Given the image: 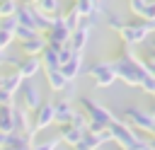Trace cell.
I'll return each mask as SVG.
<instances>
[{"label": "cell", "mask_w": 155, "mask_h": 150, "mask_svg": "<svg viewBox=\"0 0 155 150\" xmlns=\"http://www.w3.org/2000/svg\"><path fill=\"white\" fill-rule=\"evenodd\" d=\"M53 102H44L36 111H34V131L39 133V131H46L48 126H53Z\"/></svg>", "instance_id": "obj_9"}, {"label": "cell", "mask_w": 155, "mask_h": 150, "mask_svg": "<svg viewBox=\"0 0 155 150\" xmlns=\"http://www.w3.org/2000/svg\"><path fill=\"white\" fill-rule=\"evenodd\" d=\"M82 68H85L82 53H73V56H70V60L61 65V73L65 75V80H68V82H75V77L82 73Z\"/></svg>", "instance_id": "obj_12"}, {"label": "cell", "mask_w": 155, "mask_h": 150, "mask_svg": "<svg viewBox=\"0 0 155 150\" xmlns=\"http://www.w3.org/2000/svg\"><path fill=\"white\" fill-rule=\"evenodd\" d=\"M5 145V133H0V148Z\"/></svg>", "instance_id": "obj_39"}, {"label": "cell", "mask_w": 155, "mask_h": 150, "mask_svg": "<svg viewBox=\"0 0 155 150\" xmlns=\"http://www.w3.org/2000/svg\"><path fill=\"white\" fill-rule=\"evenodd\" d=\"M140 19H148V22H155V0H148V5H145V10H143V15H140Z\"/></svg>", "instance_id": "obj_33"}, {"label": "cell", "mask_w": 155, "mask_h": 150, "mask_svg": "<svg viewBox=\"0 0 155 150\" xmlns=\"http://www.w3.org/2000/svg\"><path fill=\"white\" fill-rule=\"evenodd\" d=\"M41 70H58L61 68V60H58V48H53V46H48L46 44V48L41 51Z\"/></svg>", "instance_id": "obj_16"}, {"label": "cell", "mask_w": 155, "mask_h": 150, "mask_svg": "<svg viewBox=\"0 0 155 150\" xmlns=\"http://www.w3.org/2000/svg\"><path fill=\"white\" fill-rule=\"evenodd\" d=\"M153 31H155V22L138 19V22L124 24L121 31H119V36H121V44H126V46H138V44H143Z\"/></svg>", "instance_id": "obj_3"}, {"label": "cell", "mask_w": 155, "mask_h": 150, "mask_svg": "<svg viewBox=\"0 0 155 150\" xmlns=\"http://www.w3.org/2000/svg\"><path fill=\"white\" fill-rule=\"evenodd\" d=\"M104 19H107V27H109L111 31H116V34H119V31H121V27L126 24V22L121 19V15H116V12H107V15H104Z\"/></svg>", "instance_id": "obj_24"}, {"label": "cell", "mask_w": 155, "mask_h": 150, "mask_svg": "<svg viewBox=\"0 0 155 150\" xmlns=\"http://www.w3.org/2000/svg\"><path fill=\"white\" fill-rule=\"evenodd\" d=\"M0 150H31L29 145H2Z\"/></svg>", "instance_id": "obj_35"}, {"label": "cell", "mask_w": 155, "mask_h": 150, "mask_svg": "<svg viewBox=\"0 0 155 150\" xmlns=\"http://www.w3.org/2000/svg\"><path fill=\"white\" fill-rule=\"evenodd\" d=\"M63 22H65V27H68L70 31H73V29H75V27L82 22V17H80V12L75 10V5H73L68 12H63Z\"/></svg>", "instance_id": "obj_22"}, {"label": "cell", "mask_w": 155, "mask_h": 150, "mask_svg": "<svg viewBox=\"0 0 155 150\" xmlns=\"http://www.w3.org/2000/svg\"><path fill=\"white\" fill-rule=\"evenodd\" d=\"M73 53H75V51L70 48V44H65V46H61V48H58V60H61V65H63V63H68Z\"/></svg>", "instance_id": "obj_31"}, {"label": "cell", "mask_w": 155, "mask_h": 150, "mask_svg": "<svg viewBox=\"0 0 155 150\" xmlns=\"http://www.w3.org/2000/svg\"><path fill=\"white\" fill-rule=\"evenodd\" d=\"M140 90L145 92V94H150V97H155V75H148L143 82H140Z\"/></svg>", "instance_id": "obj_29"}, {"label": "cell", "mask_w": 155, "mask_h": 150, "mask_svg": "<svg viewBox=\"0 0 155 150\" xmlns=\"http://www.w3.org/2000/svg\"><path fill=\"white\" fill-rule=\"evenodd\" d=\"M121 121H126L131 128H136V131H140V133L155 135V119H153L145 109H140V106H126Z\"/></svg>", "instance_id": "obj_4"}, {"label": "cell", "mask_w": 155, "mask_h": 150, "mask_svg": "<svg viewBox=\"0 0 155 150\" xmlns=\"http://www.w3.org/2000/svg\"><path fill=\"white\" fill-rule=\"evenodd\" d=\"M78 97V92H75V82H68L65 85V90L61 92V99H65V102H73Z\"/></svg>", "instance_id": "obj_32"}, {"label": "cell", "mask_w": 155, "mask_h": 150, "mask_svg": "<svg viewBox=\"0 0 155 150\" xmlns=\"http://www.w3.org/2000/svg\"><path fill=\"white\" fill-rule=\"evenodd\" d=\"M19 48H22V56H41V51L46 48V36L44 34H36L34 39L22 41Z\"/></svg>", "instance_id": "obj_15"}, {"label": "cell", "mask_w": 155, "mask_h": 150, "mask_svg": "<svg viewBox=\"0 0 155 150\" xmlns=\"http://www.w3.org/2000/svg\"><path fill=\"white\" fill-rule=\"evenodd\" d=\"M22 82H24V80L19 77V73H17V70L0 75V90H5V92H10V94H15L17 90H22Z\"/></svg>", "instance_id": "obj_17"}, {"label": "cell", "mask_w": 155, "mask_h": 150, "mask_svg": "<svg viewBox=\"0 0 155 150\" xmlns=\"http://www.w3.org/2000/svg\"><path fill=\"white\" fill-rule=\"evenodd\" d=\"M109 133H111V143H116L119 148L143 150V148H148V140H150V138H145L140 131L131 128V126H128L126 121H121V119H116V121L109 123Z\"/></svg>", "instance_id": "obj_2"}, {"label": "cell", "mask_w": 155, "mask_h": 150, "mask_svg": "<svg viewBox=\"0 0 155 150\" xmlns=\"http://www.w3.org/2000/svg\"><path fill=\"white\" fill-rule=\"evenodd\" d=\"M92 19H82L73 31H70V48L75 51V53H82L85 48H87V41H90V34H92Z\"/></svg>", "instance_id": "obj_7"}, {"label": "cell", "mask_w": 155, "mask_h": 150, "mask_svg": "<svg viewBox=\"0 0 155 150\" xmlns=\"http://www.w3.org/2000/svg\"><path fill=\"white\" fill-rule=\"evenodd\" d=\"M73 2H75V0H73Z\"/></svg>", "instance_id": "obj_42"}, {"label": "cell", "mask_w": 155, "mask_h": 150, "mask_svg": "<svg viewBox=\"0 0 155 150\" xmlns=\"http://www.w3.org/2000/svg\"><path fill=\"white\" fill-rule=\"evenodd\" d=\"M17 7H19L17 0H0V19L15 17V15H17Z\"/></svg>", "instance_id": "obj_23"}, {"label": "cell", "mask_w": 155, "mask_h": 150, "mask_svg": "<svg viewBox=\"0 0 155 150\" xmlns=\"http://www.w3.org/2000/svg\"><path fill=\"white\" fill-rule=\"evenodd\" d=\"M12 41H15V34H12V31L0 29V48H2V51H7V48L12 46Z\"/></svg>", "instance_id": "obj_28"}, {"label": "cell", "mask_w": 155, "mask_h": 150, "mask_svg": "<svg viewBox=\"0 0 155 150\" xmlns=\"http://www.w3.org/2000/svg\"><path fill=\"white\" fill-rule=\"evenodd\" d=\"M78 102H80L82 111L87 114V119H90L92 123H99V126H107V128H109V123H111V121H116L114 111H111V109H107L104 104L94 102L92 97H80Z\"/></svg>", "instance_id": "obj_5"}, {"label": "cell", "mask_w": 155, "mask_h": 150, "mask_svg": "<svg viewBox=\"0 0 155 150\" xmlns=\"http://www.w3.org/2000/svg\"><path fill=\"white\" fill-rule=\"evenodd\" d=\"M15 104H7V106H0V133H12L15 131V111H12Z\"/></svg>", "instance_id": "obj_19"}, {"label": "cell", "mask_w": 155, "mask_h": 150, "mask_svg": "<svg viewBox=\"0 0 155 150\" xmlns=\"http://www.w3.org/2000/svg\"><path fill=\"white\" fill-rule=\"evenodd\" d=\"M82 135H85V131H78L75 126H70V123H65V126H61V131H58V138H61V143H65V145H70L73 150L80 145V140H82Z\"/></svg>", "instance_id": "obj_14"}, {"label": "cell", "mask_w": 155, "mask_h": 150, "mask_svg": "<svg viewBox=\"0 0 155 150\" xmlns=\"http://www.w3.org/2000/svg\"><path fill=\"white\" fill-rule=\"evenodd\" d=\"M29 2H39V0H29Z\"/></svg>", "instance_id": "obj_41"}, {"label": "cell", "mask_w": 155, "mask_h": 150, "mask_svg": "<svg viewBox=\"0 0 155 150\" xmlns=\"http://www.w3.org/2000/svg\"><path fill=\"white\" fill-rule=\"evenodd\" d=\"M111 65H114L116 80H121L128 87H140V82L150 75L145 60L138 58L133 53V46H126V44H121V53L111 60Z\"/></svg>", "instance_id": "obj_1"}, {"label": "cell", "mask_w": 155, "mask_h": 150, "mask_svg": "<svg viewBox=\"0 0 155 150\" xmlns=\"http://www.w3.org/2000/svg\"><path fill=\"white\" fill-rule=\"evenodd\" d=\"M148 148H150V150H155V135H150V140H148Z\"/></svg>", "instance_id": "obj_38"}, {"label": "cell", "mask_w": 155, "mask_h": 150, "mask_svg": "<svg viewBox=\"0 0 155 150\" xmlns=\"http://www.w3.org/2000/svg\"><path fill=\"white\" fill-rule=\"evenodd\" d=\"M17 27H19L17 17H5V19H0V29H5V31H12V34H15Z\"/></svg>", "instance_id": "obj_30"}, {"label": "cell", "mask_w": 155, "mask_h": 150, "mask_svg": "<svg viewBox=\"0 0 155 150\" xmlns=\"http://www.w3.org/2000/svg\"><path fill=\"white\" fill-rule=\"evenodd\" d=\"M41 104H44V99H41L39 87H34L31 82H27V85L22 82V106L29 109V111H36Z\"/></svg>", "instance_id": "obj_10"}, {"label": "cell", "mask_w": 155, "mask_h": 150, "mask_svg": "<svg viewBox=\"0 0 155 150\" xmlns=\"http://www.w3.org/2000/svg\"><path fill=\"white\" fill-rule=\"evenodd\" d=\"M15 70L19 73L22 80H31V77L41 70V58H39V56H22V60H19V65H17Z\"/></svg>", "instance_id": "obj_11"}, {"label": "cell", "mask_w": 155, "mask_h": 150, "mask_svg": "<svg viewBox=\"0 0 155 150\" xmlns=\"http://www.w3.org/2000/svg\"><path fill=\"white\" fill-rule=\"evenodd\" d=\"M145 5H148V0H128V10L140 19V15H143V10H145Z\"/></svg>", "instance_id": "obj_27"}, {"label": "cell", "mask_w": 155, "mask_h": 150, "mask_svg": "<svg viewBox=\"0 0 155 150\" xmlns=\"http://www.w3.org/2000/svg\"><path fill=\"white\" fill-rule=\"evenodd\" d=\"M15 94H10V92H5V90H0V106H7V104H15V99H12Z\"/></svg>", "instance_id": "obj_34"}, {"label": "cell", "mask_w": 155, "mask_h": 150, "mask_svg": "<svg viewBox=\"0 0 155 150\" xmlns=\"http://www.w3.org/2000/svg\"><path fill=\"white\" fill-rule=\"evenodd\" d=\"M36 34H41V31H36V29H31V27H22V24H19V27L15 29V41H19V44H22V41H27V39H34Z\"/></svg>", "instance_id": "obj_25"}, {"label": "cell", "mask_w": 155, "mask_h": 150, "mask_svg": "<svg viewBox=\"0 0 155 150\" xmlns=\"http://www.w3.org/2000/svg\"><path fill=\"white\" fill-rule=\"evenodd\" d=\"M44 73H46L48 90H53V92H63V90H65L68 80H65V75L61 73V68H58V70H44Z\"/></svg>", "instance_id": "obj_18"}, {"label": "cell", "mask_w": 155, "mask_h": 150, "mask_svg": "<svg viewBox=\"0 0 155 150\" xmlns=\"http://www.w3.org/2000/svg\"><path fill=\"white\" fill-rule=\"evenodd\" d=\"M75 150H87V148H75Z\"/></svg>", "instance_id": "obj_40"}, {"label": "cell", "mask_w": 155, "mask_h": 150, "mask_svg": "<svg viewBox=\"0 0 155 150\" xmlns=\"http://www.w3.org/2000/svg\"><path fill=\"white\" fill-rule=\"evenodd\" d=\"M73 111H75V106H73V102H65V99H56L53 102V123H58V126H65V123H70V116H73Z\"/></svg>", "instance_id": "obj_13"}, {"label": "cell", "mask_w": 155, "mask_h": 150, "mask_svg": "<svg viewBox=\"0 0 155 150\" xmlns=\"http://www.w3.org/2000/svg\"><path fill=\"white\" fill-rule=\"evenodd\" d=\"M87 123H90L87 114H85L82 109H75V111H73V116H70V126H75L78 131H87Z\"/></svg>", "instance_id": "obj_21"}, {"label": "cell", "mask_w": 155, "mask_h": 150, "mask_svg": "<svg viewBox=\"0 0 155 150\" xmlns=\"http://www.w3.org/2000/svg\"><path fill=\"white\" fill-rule=\"evenodd\" d=\"M87 75L92 77L94 87H111V85L116 82V73H114L111 60H97V63H90V65H87Z\"/></svg>", "instance_id": "obj_6"}, {"label": "cell", "mask_w": 155, "mask_h": 150, "mask_svg": "<svg viewBox=\"0 0 155 150\" xmlns=\"http://www.w3.org/2000/svg\"><path fill=\"white\" fill-rule=\"evenodd\" d=\"M61 145V138L56 135V138H48V140H41V143H34L31 145V150H56Z\"/></svg>", "instance_id": "obj_26"}, {"label": "cell", "mask_w": 155, "mask_h": 150, "mask_svg": "<svg viewBox=\"0 0 155 150\" xmlns=\"http://www.w3.org/2000/svg\"><path fill=\"white\" fill-rule=\"evenodd\" d=\"M12 111H15V131H19V133H27L29 138H36V131H34V121H31V111L29 109H24L22 104L17 106H12Z\"/></svg>", "instance_id": "obj_8"}, {"label": "cell", "mask_w": 155, "mask_h": 150, "mask_svg": "<svg viewBox=\"0 0 155 150\" xmlns=\"http://www.w3.org/2000/svg\"><path fill=\"white\" fill-rule=\"evenodd\" d=\"M90 2H92V5H94L99 12H104V0H90Z\"/></svg>", "instance_id": "obj_36"}, {"label": "cell", "mask_w": 155, "mask_h": 150, "mask_svg": "<svg viewBox=\"0 0 155 150\" xmlns=\"http://www.w3.org/2000/svg\"><path fill=\"white\" fill-rule=\"evenodd\" d=\"M44 15H48V17H53V15H61L63 10H61V0H39V2H34Z\"/></svg>", "instance_id": "obj_20"}, {"label": "cell", "mask_w": 155, "mask_h": 150, "mask_svg": "<svg viewBox=\"0 0 155 150\" xmlns=\"http://www.w3.org/2000/svg\"><path fill=\"white\" fill-rule=\"evenodd\" d=\"M145 111H148V114H150V116H153V119H155V97H153V104H150V106H148V109H145Z\"/></svg>", "instance_id": "obj_37"}]
</instances>
